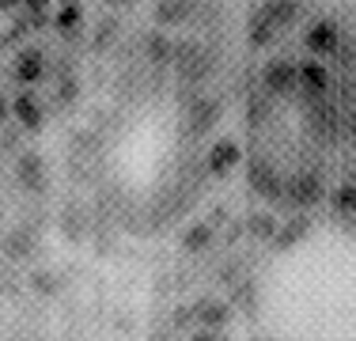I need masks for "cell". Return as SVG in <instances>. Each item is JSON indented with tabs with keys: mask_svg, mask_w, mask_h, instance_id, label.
Returning a JSON list of instances; mask_svg holds the SVG:
<instances>
[{
	"mask_svg": "<svg viewBox=\"0 0 356 341\" xmlns=\"http://www.w3.org/2000/svg\"><path fill=\"white\" fill-rule=\"evenodd\" d=\"M175 65H178V76H182L186 84L205 80V72H209V57L197 42H182V46L175 49Z\"/></svg>",
	"mask_w": 356,
	"mask_h": 341,
	"instance_id": "2",
	"label": "cell"
},
{
	"mask_svg": "<svg viewBox=\"0 0 356 341\" xmlns=\"http://www.w3.org/2000/svg\"><path fill=\"white\" fill-rule=\"evenodd\" d=\"M193 319H197L205 330L227 326V319H232V303H224V300H201V303H193Z\"/></svg>",
	"mask_w": 356,
	"mask_h": 341,
	"instance_id": "7",
	"label": "cell"
},
{
	"mask_svg": "<svg viewBox=\"0 0 356 341\" xmlns=\"http://www.w3.org/2000/svg\"><path fill=\"white\" fill-rule=\"evenodd\" d=\"M12 114L19 118V125H27V129H42V106L31 95H19L12 102Z\"/></svg>",
	"mask_w": 356,
	"mask_h": 341,
	"instance_id": "14",
	"label": "cell"
},
{
	"mask_svg": "<svg viewBox=\"0 0 356 341\" xmlns=\"http://www.w3.org/2000/svg\"><path fill=\"white\" fill-rule=\"evenodd\" d=\"M247 232L254 239H273L277 235V220L269 216V212H250V216H247Z\"/></svg>",
	"mask_w": 356,
	"mask_h": 341,
	"instance_id": "19",
	"label": "cell"
},
{
	"mask_svg": "<svg viewBox=\"0 0 356 341\" xmlns=\"http://www.w3.org/2000/svg\"><path fill=\"white\" fill-rule=\"evenodd\" d=\"M15 76H19L23 84H35L46 76V54L42 49H23L19 57H15Z\"/></svg>",
	"mask_w": 356,
	"mask_h": 341,
	"instance_id": "9",
	"label": "cell"
},
{
	"mask_svg": "<svg viewBox=\"0 0 356 341\" xmlns=\"http://www.w3.org/2000/svg\"><path fill=\"white\" fill-rule=\"evenodd\" d=\"M4 114H8V106H4V102H0V122H4Z\"/></svg>",
	"mask_w": 356,
	"mask_h": 341,
	"instance_id": "30",
	"label": "cell"
},
{
	"mask_svg": "<svg viewBox=\"0 0 356 341\" xmlns=\"http://www.w3.org/2000/svg\"><path fill=\"white\" fill-rule=\"evenodd\" d=\"M209 243H213V224H193V228H186V235H182V246H186V251H205Z\"/></svg>",
	"mask_w": 356,
	"mask_h": 341,
	"instance_id": "20",
	"label": "cell"
},
{
	"mask_svg": "<svg viewBox=\"0 0 356 341\" xmlns=\"http://www.w3.org/2000/svg\"><path fill=\"white\" fill-rule=\"evenodd\" d=\"M216 118H220L216 99H209V95H193V102H186V133H193V136L209 133V129L216 125Z\"/></svg>",
	"mask_w": 356,
	"mask_h": 341,
	"instance_id": "1",
	"label": "cell"
},
{
	"mask_svg": "<svg viewBox=\"0 0 356 341\" xmlns=\"http://www.w3.org/2000/svg\"><path fill=\"white\" fill-rule=\"evenodd\" d=\"M266 12H269V19H273V27L281 31V27H288V23L300 15V8L296 4H266Z\"/></svg>",
	"mask_w": 356,
	"mask_h": 341,
	"instance_id": "22",
	"label": "cell"
},
{
	"mask_svg": "<svg viewBox=\"0 0 356 341\" xmlns=\"http://www.w3.org/2000/svg\"><path fill=\"white\" fill-rule=\"evenodd\" d=\"M235 159H239V144H235V141H216L213 152H209V167H213V175L232 170Z\"/></svg>",
	"mask_w": 356,
	"mask_h": 341,
	"instance_id": "13",
	"label": "cell"
},
{
	"mask_svg": "<svg viewBox=\"0 0 356 341\" xmlns=\"http://www.w3.org/2000/svg\"><path fill=\"white\" fill-rule=\"evenodd\" d=\"M193 341H220L213 330H197V334H193Z\"/></svg>",
	"mask_w": 356,
	"mask_h": 341,
	"instance_id": "29",
	"label": "cell"
},
{
	"mask_svg": "<svg viewBox=\"0 0 356 341\" xmlns=\"http://www.w3.org/2000/svg\"><path fill=\"white\" fill-rule=\"evenodd\" d=\"M250 186L261 193V198H269V201H281L284 198L281 178H277V170L269 167L266 159H254V164H250Z\"/></svg>",
	"mask_w": 356,
	"mask_h": 341,
	"instance_id": "5",
	"label": "cell"
},
{
	"mask_svg": "<svg viewBox=\"0 0 356 341\" xmlns=\"http://www.w3.org/2000/svg\"><path fill=\"white\" fill-rule=\"evenodd\" d=\"M31 288H35L38 296H57V288H61V277H57L54 269H38V273H31Z\"/></svg>",
	"mask_w": 356,
	"mask_h": 341,
	"instance_id": "21",
	"label": "cell"
},
{
	"mask_svg": "<svg viewBox=\"0 0 356 341\" xmlns=\"http://www.w3.org/2000/svg\"><path fill=\"white\" fill-rule=\"evenodd\" d=\"M15 178H19V186H27V190H46V164H42L38 152H19V159H15Z\"/></svg>",
	"mask_w": 356,
	"mask_h": 341,
	"instance_id": "4",
	"label": "cell"
},
{
	"mask_svg": "<svg viewBox=\"0 0 356 341\" xmlns=\"http://www.w3.org/2000/svg\"><path fill=\"white\" fill-rule=\"evenodd\" d=\"M114 31H118V19L99 23V31H95V46H99V49H106L110 42H114Z\"/></svg>",
	"mask_w": 356,
	"mask_h": 341,
	"instance_id": "26",
	"label": "cell"
},
{
	"mask_svg": "<svg viewBox=\"0 0 356 341\" xmlns=\"http://www.w3.org/2000/svg\"><path fill=\"white\" fill-rule=\"evenodd\" d=\"M296 61H284V57H277V61L266 65V88L273 91V95H284V91L296 88Z\"/></svg>",
	"mask_w": 356,
	"mask_h": 341,
	"instance_id": "6",
	"label": "cell"
},
{
	"mask_svg": "<svg viewBox=\"0 0 356 341\" xmlns=\"http://www.w3.org/2000/svg\"><path fill=\"white\" fill-rule=\"evenodd\" d=\"M353 136H356V118H353Z\"/></svg>",
	"mask_w": 356,
	"mask_h": 341,
	"instance_id": "31",
	"label": "cell"
},
{
	"mask_svg": "<svg viewBox=\"0 0 356 341\" xmlns=\"http://www.w3.org/2000/svg\"><path fill=\"white\" fill-rule=\"evenodd\" d=\"M83 228H88V216H83L80 205H69V209L61 212V232L69 239H83Z\"/></svg>",
	"mask_w": 356,
	"mask_h": 341,
	"instance_id": "17",
	"label": "cell"
},
{
	"mask_svg": "<svg viewBox=\"0 0 356 341\" xmlns=\"http://www.w3.org/2000/svg\"><path fill=\"white\" fill-rule=\"evenodd\" d=\"M307 46L315 49V54H330V49H337V27H334L330 19L311 23V31H307Z\"/></svg>",
	"mask_w": 356,
	"mask_h": 341,
	"instance_id": "11",
	"label": "cell"
},
{
	"mask_svg": "<svg viewBox=\"0 0 356 341\" xmlns=\"http://www.w3.org/2000/svg\"><path fill=\"white\" fill-rule=\"evenodd\" d=\"M190 12H193V8L186 4V0H167V4L156 8V19L163 23V27H175V23H186V19H190Z\"/></svg>",
	"mask_w": 356,
	"mask_h": 341,
	"instance_id": "16",
	"label": "cell"
},
{
	"mask_svg": "<svg viewBox=\"0 0 356 341\" xmlns=\"http://www.w3.org/2000/svg\"><path fill=\"white\" fill-rule=\"evenodd\" d=\"M296 80L307 88V95H322V91H326V84H330V76H326V65L303 61V65H296Z\"/></svg>",
	"mask_w": 356,
	"mask_h": 341,
	"instance_id": "10",
	"label": "cell"
},
{
	"mask_svg": "<svg viewBox=\"0 0 356 341\" xmlns=\"http://www.w3.org/2000/svg\"><path fill=\"white\" fill-rule=\"evenodd\" d=\"M284 198L292 205H300V209H307V205H315L322 198V178L315 175V170H303V175L288 178V182H284Z\"/></svg>",
	"mask_w": 356,
	"mask_h": 341,
	"instance_id": "3",
	"label": "cell"
},
{
	"mask_svg": "<svg viewBox=\"0 0 356 341\" xmlns=\"http://www.w3.org/2000/svg\"><path fill=\"white\" fill-rule=\"evenodd\" d=\"M80 19H83V8H80V4H65L61 12H57V31H61L65 38H76Z\"/></svg>",
	"mask_w": 356,
	"mask_h": 341,
	"instance_id": "18",
	"label": "cell"
},
{
	"mask_svg": "<svg viewBox=\"0 0 356 341\" xmlns=\"http://www.w3.org/2000/svg\"><path fill=\"white\" fill-rule=\"evenodd\" d=\"M76 95H80V84H76L72 76H61V84H57V99L69 102V99H76Z\"/></svg>",
	"mask_w": 356,
	"mask_h": 341,
	"instance_id": "27",
	"label": "cell"
},
{
	"mask_svg": "<svg viewBox=\"0 0 356 341\" xmlns=\"http://www.w3.org/2000/svg\"><path fill=\"white\" fill-rule=\"evenodd\" d=\"M4 254L12 262H23L35 254V232L31 228H12V232L4 235Z\"/></svg>",
	"mask_w": 356,
	"mask_h": 341,
	"instance_id": "8",
	"label": "cell"
},
{
	"mask_svg": "<svg viewBox=\"0 0 356 341\" xmlns=\"http://www.w3.org/2000/svg\"><path fill=\"white\" fill-rule=\"evenodd\" d=\"M307 232H311V220H307V216H288L284 228H281L273 239H277V246H296Z\"/></svg>",
	"mask_w": 356,
	"mask_h": 341,
	"instance_id": "15",
	"label": "cell"
},
{
	"mask_svg": "<svg viewBox=\"0 0 356 341\" xmlns=\"http://www.w3.org/2000/svg\"><path fill=\"white\" fill-rule=\"evenodd\" d=\"M334 205H337V212H345V216H353L356 212V186H337L334 190Z\"/></svg>",
	"mask_w": 356,
	"mask_h": 341,
	"instance_id": "24",
	"label": "cell"
},
{
	"mask_svg": "<svg viewBox=\"0 0 356 341\" xmlns=\"http://www.w3.org/2000/svg\"><path fill=\"white\" fill-rule=\"evenodd\" d=\"M193 322V307H178L175 311V326H190Z\"/></svg>",
	"mask_w": 356,
	"mask_h": 341,
	"instance_id": "28",
	"label": "cell"
},
{
	"mask_svg": "<svg viewBox=\"0 0 356 341\" xmlns=\"http://www.w3.org/2000/svg\"><path fill=\"white\" fill-rule=\"evenodd\" d=\"M266 114H269V95H254L250 106H247L250 125H261V122H266Z\"/></svg>",
	"mask_w": 356,
	"mask_h": 341,
	"instance_id": "25",
	"label": "cell"
},
{
	"mask_svg": "<svg viewBox=\"0 0 356 341\" xmlns=\"http://www.w3.org/2000/svg\"><path fill=\"white\" fill-rule=\"evenodd\" d=\"M171 54H175V49H171V42H167L163 34H148V57H152V61L163 65V61H171Z\"/></svg>",
	"mask_w": 356,
	"mask_h": 341,
	"instance_id": "23",
	"label": "cell"
},
{
	"mask_svg": "<svg viewBox=\"0 0 356 341\" xmlns=\"http://www.w3.org/2000/svg\"><path fill=\"white\" fill-rule=\"evenodd\" d=\"M247 31H250V46H266V42L277 34L273 19H269V12H266V4H261V8H254V12H250Z\"/></svg>",
	"mask_w": 356,
	"mask_h": 341,
	"instance_id": "12",
	"label": "cell"
}]
</instances>
